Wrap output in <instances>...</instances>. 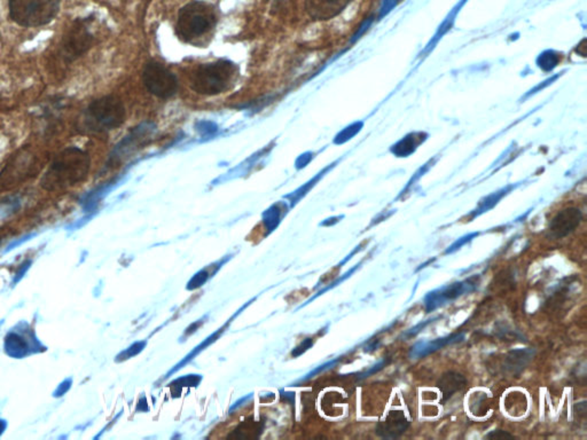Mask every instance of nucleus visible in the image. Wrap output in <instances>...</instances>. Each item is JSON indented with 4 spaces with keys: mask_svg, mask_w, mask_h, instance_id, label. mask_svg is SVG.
Listing matches in <instances>:
<instances>
[{
    "mask_svg": "<svg viewBox=\"0 0 587 440\" xmlns=\"http://www.w3.org/2000/svg\"><path fill=\"white\" fill-rule=\"evenodd\" d=\"M90 154L79 147H67L56 154L41 178L47 190H61L81 183L89 174Z\"/></svg>",
    "mask_w": 587,
    "mask_h": 440,
    "instance_id": "nucleus-1",
    "label": "nucleus"
},
{
    "mask_svg": "<svg viewBox=\"0 0 587 440\" xmlns=\"http://www.w3.org/2000/svg\"><path fill=\"white\" fill-rule=\"evenodd\" d=\"M125 117L124 103L118 96H101L84 109L79 118V129L87 134H105L121 127Z\"/></svg>",
    "mask_w": 587,
    "mask_h": 440,
    "instance_id": "nucleus-2",
    "label": "nucleus"
},
{
    "mask_svg": "<svg viewBox=\"0 0 587 440\" xmlns=\"http://www.w3.org/2000/svg\"><path fill=\"white\" fill-rule=\"evenodd\" d=\"M216 8L205 1H192L178 13L176 32L181 41L196 44L216 28Z\"/></svg>",
    "mask_w": 587,
    "mask_h": 440,
    "instance_id": "nucleus-3",
    "label": "nucleus"
},
{
    "mask_svg": "<svg viewBox=\"0 0 587 440\" xmlns=\"http://www.w3.org/2000/svg\"><path fill=\"white\" fill-rule=\"evenodd\" d=\"M236 69L234 63L227 60L200 65L191 75V87L202 96H217L226 91L233 83Z\"/></svg>",
    "mask_w": 587,
    "mask_h": 440,
    "instance_id": "nucleus-4",
    "label": "nucleus"
},
{
    "mask_svg": "<svg viewBox=\"0 0 587 440\" xmlns=\"http://www.w3.org/2000/svg\"><path fill=\"white\" fill-rule=\"evenodd\" d=\"M59 11L60 0H8L11 20L25 28L49 25Z\"/></svg>",
    "mask_w": 587,
    "mask_h": 440,
    "instance_id": "nucleus-5",
    "label": "nucleus"
},
{
    "mask_svg": "<svg viewBox=\"0 0 587 440\" xmlns=\"http://www.w3.org/2000/svg\"><path fill=\"white\" fill-rule=\"evenodd\" d=\"M92 18H81L67 29L58 47V58L63 65H72L85 56L96 44L91 25Z\"/></svg>",
    "mask_w": 587,
    "mask_h": 440,
    "instance_id": "nucleus-6",
    "label": "nucleus"
},
{
    "mask_svg": "<svg viewBox=\"0 0 587 440\" xmlns=\"http://www.w3.org/2000/svg\"><path fill=\"white\" fill-rule=\"evenodd\" d=\"M479 276H470V279L451 283V285L432 290L427 294L423 301L427 313H430L432 311L437 310L438 307L444 306L451 302L456 301L463 295L475 292L476 289L479 288Z\"/></svg>",
    "mask_w": 587,
    "mask_h": 440,
    "instance_id": "nucleus-7",
    "label": "nucleus"
},
{
    "mask_svg": "<svg viewBox=\"0 0 587 440\" xmlns=\"http://www.w3.org/2000/svg\"><path fill=\"white\" fill-rule=\"evenodd\" d=\"M143 81L147 90L161 99L171 98L178 90L176 76L159 63H150L145 67Z\"/></svg>",
    "mask_w": 587,
    "mask_h": 440,
    "instance_id": "nucleus-8",
    "label": "nucleus"
},
{
    "mask_svg": "<svg viewBox=\"0 0 587 440\" xmlns=\"http://www.w3.org/2000/svg\"><path fill=\"white\" fill-rule=\"evenodd\" d=\"M583 221L581 209L570 207L563 209L552 219L548 227L550 235L554 239H563L577 230Z\"/></svg>",
    "mask_w": 587,
    "mask_h": 440,
    "instance_id": "nucleus-9",
    "label": "nucleus"
},
{
    "mask_svg": "<svg viewBox=\"0 0 587 440\" xmlns=\"http://www.w3.org/2000/svg\"><path fill=\"white\" fill-rule=\"evenodd\" d=\"M354 0H305V11L314 21H327L340 15Z\"/></svg>",
    "mask_w": 587,
    "mask_h": 440,
    "instance_id": "nucleus-10",
    "label": "nucleus"
},
{
    "mask_svg": "<svg viewBox=\"0 0 587 440\" xmlns=\"http://www.w3.org/2000/svg\"><path fill=\"white\" fill-rule=\"evenodd\" d=\"M410 421L403 410H392L383 421L379 422L375 434L383 439H396L406 432Z\"/></svg>",
    "mask_w": 587,
    "mask_h": 440,
    "instance_id": "nucleus-11",
    "label": "nucleus"
},
{
    "mask_svg": "<svg viewBox=\"0 0 587 440\" xmlns=\"http://www.w3.org/2000/svg\"><path fill=\"white\" fill-rule=\"evenodd\" d=\"M463 337L465 336H463V332H460V334H453V335L446 336V337L437 338L434 341L420 342L414 347H411L410 356L412 359L425 358L430 354H434L436 351L441 350L443 347L463 341Z\"/></svg>",
    "mask_w": 587,
    "mask_h": 440,
    "instance_id": "nucleus-12",
    "label": "nucleus"
},
{
    "mask_svg": "<svg viewBox=\"0 0 587 440\" xmlns=\"http://www.w3.org/2000/svg\"><path fill=\"white\" fill-rule=\"evenodd\" d=\"M466 384V378L459 373L449 372L444 374L437 382L438 389L441 394V403H446L458 391L463 390Z\"/></svg>",
    "mask_w": 587,
    "mask_h": 440,
    "instance_id": "nucleus-13",
    "label": "nucleus"
},
{
    "mask_svg": "<svg viewBox=\"0 0 587 440\" xmlns=\"http://www.w3.org/2000/svg\"><path fill=\"white\" fill-rule=\"evenodd\" d=\"M534 356L532 349H520L510 351L506 356V368L512 375H520L528 366Z\"/></svg>",
    "mask_w": 587,
    "mask_h": 440,
    "instance_id": "nucleus-14",
    "label": "nucleus"
},
{
    "mask_svg": "<svg viewBox=\"0 0 587 440\" xmlns=\"http://www.w3.org/2000/svg\"><path fill=\"white\" fill-rule=\"evenodd\" d=\"M32 156L29 152H20L15 157L13 158L12 161L8 163L5 170H4L3 176H10L11 179L14 178L21 177L28 174L29 170L32 167Z\"/></svg>",
    "mask_w": 587,
    "mask_h": 440,
    "instance_id": "nucleus-15",
    "label": "nucleus"
},
{
    "mask_svg": "<svg viewBox=\"0 0 587 440\" xmlns=\"http://www.w3.org/2000/svg\"><path fill=\"white\" fill-rule=\"evenodd\" d=\"M510 188L503 189L501 192L494 193L492 195L488 196L484 201L482 202L481 205H479V209H476L474 211V214H472V217H476V216H479V214H483L485 211L490 210V209L494 208V205H497L498 202L501 201L503 199V195H506L507 192L510 190Z\"/></svg>",
    "mask_w": 587,
    "mask_h": 440,
    "instance_id": "nucleus-16",
    "label": "nucleus"
},
{
    "mask_svg": "<svg viewBox=\"0 0 587 440\" xmlns=\"http://www.w3.org/2000/svg\"><path fill=\"white\" fill-rule=\"evenodd\" d=\"M479 235V233H470V234H467V235H463V238H460L458 239L457 241H454L452 245L446 248V250L444 252V254H454V252H457L458 250L463 248V245H466L467 243H470L472 242V240L477 238Z\"/></svg>",
    "mask_w": 587,
    "mask_h": 440,
    "instance_id": "nucleus-17",
    "label": "nucleus"
},
{
    "mask_svg": "<svg viewBox=\"0 0 587 440\" xmlns=\"http://www.w3.org/2000/svg\"><path fill=\"white\" fill-rule=\"evenodd\" d=\"M485 438L486 439H505V438H512V436L508 434V432H506V431L494 430L491 431L490 434H486Z\"/></svg>",
    "mask_w": 587,
    "mask_h": 440,
    "instance_id": "nucleus-18",
    "label": "nucleus"
},
{
    "mask_svg": "<svg viewBox=\"0 0 587 440\" xmlns=\"http://www.w3.org/2000/svg\"><path fill=\"white\" fill-rule=\"evenodd\" d=\"M432 323V320H428V321H426V323H419V325H415V327H414V328L410 329V330H408V332H405V334H404L405 337H406V338L413 337V336H415V335H417V334H419V332H421V330H422V329L425 328V327H426V325H428L429 323Z\"/></svg>",
    "mask_w": 587,
    "mask_h": 440,
    "instance_id": "nucleus-19",
    "label": "nucleus"
},
{
    "mask_svg": "<svg viewBox=\"0 0 587 440\" xmlns=\"http://www.w3.org/2000/svg\"><path fill=\"white\" fill-rule=\"evenodd\" d=\"M388 360H383V361H381V363H378V365H375V366H374L373 368L370 369L368 372H366L365 373V374H363V378L367 377V376L373 375V374H375V373L380 372V370H381V369H382L383 367H385L387 366V365H388Z\"/></svg>",
    "mask_w": 587,
    "mask_h": 440,
    "instance_id": "nucleus-20",
    "label": "nucleus"
},
{
    "mask_svg": "<svg viewBox=\"0 0 587 440\" xmlns=\"http://www.w3.org/2000/svg\"><path fill=\"white\" fill-rule=\"evenodd\" d=\"M541 67H543L544 69H550L553 68L554 65H555L556 61H552V56H541Z\"/></svg>",
    "mask_w": 587,
    "mask_h": 440,
    "instance_id": "nucleus-21",
    "label": "nucleus"
},
{
    "mask_svg": "<svg viewBox=\"0 0 587 440\" xmlns=\"http://www.w3.org/2000/svg\"><path fill=\"white\" fill-rule=\"evenodd\" d=\"M394 6H396V0H383V5L381 7V16L390 12Z\"/></svg>",
    "mask_w": 587,
    "mask_h": 440,
    "instance_id": "nucleus-22",
    "label": "nucleus"
},
{
    "mask_svg": "<svg viewBox=\"0 0 587 440\" xmlns=\"http://www.w3.org/2000/svg\"><path fill=\"white\" fill-rule=\"evenodd\" d=\"M379 345H380L379 339H374V341L372 342V343H370V344L368 345V347H366V350H365V351H366V352H373V351H375L376 349H378V347H379Z\"/></svg>",
    "mask_w": 587,
    "mask_h": 440,
    "instance_id": "nucleus-23",
    "label": "nucleus"
},
{
    "mask_svg": "<svg viewBox=\"0 0 587 440\" xmlns=\"http://www.w3.org/2000/svg\"><path fill=\"white\" fill-rule=\"evenodd\" d=\"M436 261V258H432V259H429V261H426V263L421 264V265H420V267H419V268H418L417 271L422 270V268H426V267L428 266L429 264H432V261Z\"/></svg>",
    "mask_w": 587,
    "mask_h": 440,
    "instance_id": "nucleus-24",
    "label": "nucleus"
}]
</instances>
